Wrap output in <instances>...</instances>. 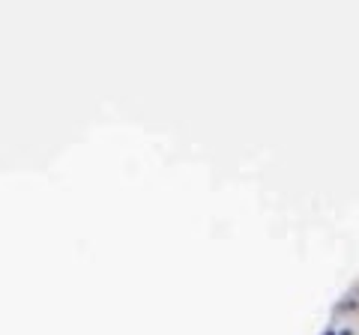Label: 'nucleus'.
I'll list each match as a JSON object with an SVG mask.
<instances>
[{
	"label": "nucleus",
	"instance_id": "f257e3e1",
	"mask_svg": "<svg viewBox=\"0 0 359 335\" xmlns=\"http://www.w3.org/2000/svg\"><path fill=\"white\" fill-rule=\"evenodd\" d=\"M339 335H351V329H344V332H339Z\"/></svg>",
	"mask_w": 359,
	"mask_h": 335
},
{
	"label": "nucleus",
	"instance_id": "f03ea898",
	"mask_svg": "<svg viewBox=\"0 0 359 335\" xmlns=\"http://www.w3.org/2000/svg\"><path fill=\"white\" fill-rule=\"evenodd\" d=\"M323 335H332V332H323Z\"/></svg>",
	"mask_w": 359,
	"mask_h": 335
}]
</instances>
